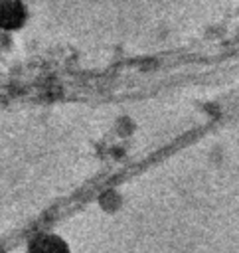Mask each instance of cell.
<instances>
[{
  "label": "cell",
  "mask_w": 239,
  "mask_h": 253,
  "mask_svg": "<svg viewBox=\"0 0 239 253\" xmlns=\"http://www.w3.org/2000/svg\"><path fill=\"white\" fill-rule=\"evenodd\" d=\"M24 20V10L16 0H2L0 2V26L2 28H16Z\"/></svg>",
  "instance_id": "cell-1"
}]
</instances>
